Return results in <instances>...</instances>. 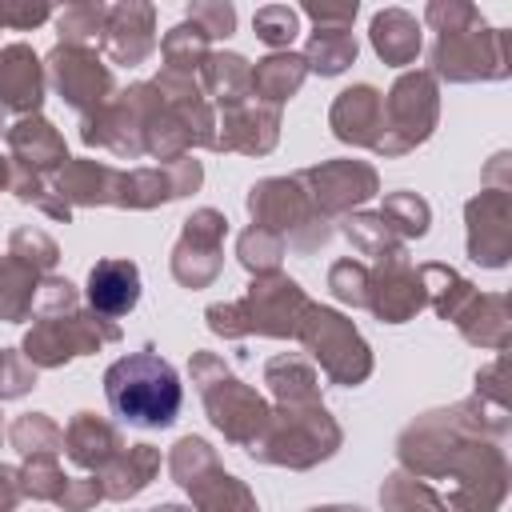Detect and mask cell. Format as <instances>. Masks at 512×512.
<instances>
[{"label": "cell", "mask_w": 512, "mask_h": 512, "mask_svg": "<svg viewBox=\"0 0 512 512\" xmlns=\"http://www.w3.org/2000/svg\"><path fill=\"white\" fill-rule=\"evenodd\" d=\"M104 396H108V408L116 412V420H124L132 428H168L184 404L176 368L164 356H156L152 348L120 356L104 372Z\"/></svg>", "instance_id": "cell-1"}, {"label": "cell", "mask_w": 512, "mask_h": 512, "mask_svg": "<svg viewBox=\"0 0 512 512\" xmlns=\"http://www.w3.org/2000/svg\"><path fill=\"white\" fill-rule=\"evenodd\" d=\"M88 304L104 316H124L140 300V268L132 260H96L84 288Z\"/></svg>", "instance_id": "cell-2"}]
</instances>
